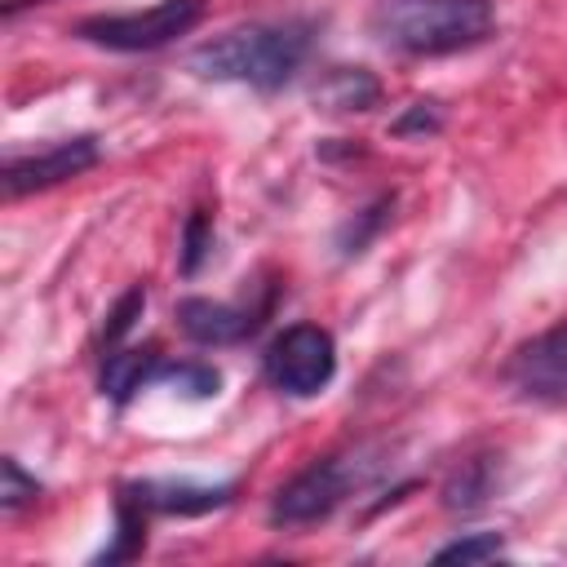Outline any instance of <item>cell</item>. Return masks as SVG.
I'll return each instance as SVG.
<instances>
[{
  "instance_id": "11",
  "label": "cell",
  "mask_w": 567,
  "mask_h": 567,
  "mask_svg": "<svg viewBox=\"0 0 567 567\" xmlns=\"http://www.w3.org/2000/svg\"><path fill=\"white\" fill-rule=\"evenodd\" d=\"M496 487H501L496 461H492V456H470V461H461V465L447 474V483H443V505H447V509H461V514H474V509H483V505L496 496Z\"/></svg>"
},
{
  "instance_id": "13",
  "label": "cell",
  "mask_w": 567,
  "mask_h": 567,
  "mask_svg": "<svg viewBox=\"0 0 567 567\" xmlns=\"http://www.w3.org/2000/svg\"><path fill=\"white\" fill-rule=\"evenodd\" d=\"M142 545H146V505H142L128 487H120V496H115V540L97 554V563H124V558H137Z\"/></svg>"
},
{
  "instance_id": "15",
  "label": "cell",
  "mask_w": 567,
  "mask_h": 567,
  "mask_svg": "<svg viewBox=\"0 0 567 567\" xmlns=\"http://www.w3.org/2000/svg\"><path fill=\"white\" fill-rule=\"evenodd\" d=\"M390 208H394V195H377L368 208H359L346 226H341V235H337V248H341V257H359L363 248H368V239L385 226V217H390Z\"/></svg>"
},
{
  "instance_id": "6",
  "label": "cell",
  "mask_w": 567,
  "mask_h": 567,
  "mask_svg": "<svg viewBox=\"0 0 567 567\" xmlns=\"http://www.w3.org/2000/svg\"><path fill=\"white\" fill-rule=\"evenodd\" d=\"M97 137H66V142H53L44 151H31V155H13L4 164V195L18 199V195H31V190H44V186H58L66 177H80L97 164Z\"/></svg>"
},
{
  "instance_id": "10",
  "label": "cell",
  "mask_w": 567,
  "mask_h": 567,
  "mask_svg": "<svg viewBox=\"0 0 567 567\" xmlns=\"http://www.w3.org/2000/svg\"><path fill=\"white\" fill-rule=\"evenodd\" d=\"M159 372V350L155 346H142V350H106V363H102V394L111 403H128L142 385H151Z\"/></svg>"
},
{
  "instance_id": "2",
  "label": "cell",
  "mask_w": 567,
  "mask_h": 567,
  "mask_svg": "<svg viewBox=\"0 0 567 567\" xmlns=\"http://www.w3.org/2000/svg\"><path fill=\"white\" fill-rule=\"evenodd\" d=\"M496 4L492 0H377L368 13V31L412 58H443L474 49L492 35Z\"/></svg>"
},
{
  "instance_id": "8",
  "label": "cell",
  "mask_w": 567,
  "mask_h": 567,
  "mask_svg": "<svg viewBox=\"0 0 567 567\" xmlns=\"http://www.w3.org/2000/svg\"><path fill=\"white\" fill-rule=\"evenodd\" d=\"M270 301H213V297H186L177 301V328L199 346H235L252 337L266 319Z\"/></svg>"
},
{
  "instance_id": "20",
  "label": "cell",
  "mask_w": 567,
  "mask_h": 567,
  "mask_svg": "<svg viewBox=\"0 0 567 567\" xmlns=\"http://www.w3.org/2000/svg\"><path fill=\"white\" fill-rule=\"evenodd\" d=\"M390 128L399 137H408V133H439L443 128V111H439V102H412Z\"/></svg>"
},
{
  "instance_id": "7",
  "label": "cell",
  "mask_w": 567,
  "mask_h": 567,
  "mask_svg": "<svg viewBox=\"0 0 567 567\" xmlns=\"http://www.w3.org/2000/svg\"><path fill=\"white\" fill-rule=\"evenodd\" d=\"M505 381L536 403H567V323L532 337L505 368Z\"/></svg>"
},
{
  "instance_id": "16",
  "label": "cell",
  "mask_w": 567,
  "mask_h": 567,
  "mask_svg": "<svg viewBox=\"0 0 567 567\" xmlns=\"http://www.w3.org/2000/svg\"><path fill=\"white\" fill-rule=\"evenodd\" d=\"M142 306H146V292H142V284H133V288H128V292L106 310V323H102V337H97V341H102V350H111V346H120V341H124V332L142 319Z\"/></svg>"
},
{
  "instance_id": "5",
  "label": "cell",
  "mask_w": 567,
  "mask_h": 567,
  "mask_svg": "<svg viewBox=\"0 0 567 567\" xmlns=\"http://www.w3.org/2000/svg\"><path fill=\"white\" fill-rule=\"evenodd\" d=\"M261 372L275 390L292 399H310L337 377V341L319 323H292L266 346Z\"/></svg>"
},
{
  "instance_id": "1",
  "label": "cell",
  "mask_w": 567,
  "mask_h": 567,
  "mask_svg": "<svg viewBox=\"0 0 567 567\" xmlns=\"http://www.w3.org/2000/svg\"><path fill=\"white\" fill-rule=\"evenodd\" d=\"M310 22H252V27H235L221 31L213 40H204L199 49H190V71L204 80H230V84H248L261 93L284 89L306 53H310Z\"/></svg>"
},
{
  "instance_id": "3",
  "label": "cell",
  "mask_w": 567,
  "mask_h": 567,
  "mask_svg": "<svg viewBox=\"0 0 567 567\" xmlns=\"http://www.w3.org/2000/svg\"><path fill=\"white\" fill-rule=\"evenodd\" d=\"M385 470L377 447H354L341 456H323L315 465H306L301 474H292L275 501H270V523L275 527H310L319 518H328L341 501H350V492L368 487L377 474Z\"/></svg>"
},
{
  "instance_id": "9",
  "label": "cell",
  "mask_w": 567,
  "mask_h": 567,
  "mask_svg": "<svg viewBox=\"0 0 567 567\" xmlns=\"http://www.w3.org/2000/svg\"><path fill=\"white\" fill-rule=\"evenodd\" d=\"M128 492L155 509V514H208V509H221L235 487L230 483H186V478H142V483H128Z\"/></svg>"
},
{
  "instance_id": "4",
  "label": "cell",
  "mask_w": 567,
  "mask_h": 567,
  "mask_svg": "<svg viewBox=\"0 0 567 567\" xmlns=\"http://www.w3.org/2000/svg\"><path fill=\"white\" fill-rule=\"evenodd\" d=\"M199 18H204V0H159V4L133 9V13L80 18L71 27V35H80L84 44H97V49H115V53H151V49H164L177 35L195 31Z\"/></svg>"
},
{
  "instance_id": "17",
  "label": "cell",
  "mask_w": 567,
  "mask_h": 567,
  "mask_svg": "<svg viewBox=\"0 0 567 567\" xmlns=\"http://www.w3.org/2000/svg\"><path fill=\"white\" fill-rule=\"evenodd\" d=\"M208 252H213V221H208V213H190L182 226V257H177L182 275H195Z\"/></svg>"
},
{
  "instance_id": "14",
  "label": "cell",
  "mask_w": 567,
  "mask_h": 567,
  "mask_svg": "<svg viewBox=\"0 0 567 567\" xmlns=\"http://www.w3.org/2000/svg\"><path fill=\"white\" fill-rule=\"evenodd\" d=\"M155 381L190 394V399H213L221 390V372L213 363H199V359H182V363H159Z\"/></svg>"
},
{
  "instance_id": "12",
  "label": "cell",
  "mask_w": 567,
  "mask_h": 567,
  "mask_svg": "<svg viewBox=\"0 0 567 567\" xmlns=\"http://www.w3.org/2000/svg\"><path fill=\"white\" fill-rule=\"evenodd\" d=\"M377 97H381V84L363 66H332L315 84V102L323 111H368L377 106Z\"/></svg>"
},
{
  "instance_id": "19",
  "label": "cell",
  "mask_w": 567,
  "mask_h": 567,
  "mask_svg": "<svg viewBox=\"0 0 567 567\" xmlns=\"http://www.w3.org/2000/svg\"><path fill=\"white\" fill-rule=\"evenodd\" d=\"M4 487H0V505L4 509H22V505H31L35 496H40V483L18 465V456H4Z\"/></svg>"
},
{
  "instance_id": "18",
  "label": "cell",
  "mask_w": 567,
  "mask_h": 567,
  "mask_svg": "<svg viewBox=\"0 0 567 567\" xmlns=\"http://www.w3.org/2000/svg\"><path fill=\"white\" fill-rule=\"evenodd\" d=\"M501 554V536L496 532H474V536H461L443 549H434V563H487Z\"/></svg>"
}]
</instances>
